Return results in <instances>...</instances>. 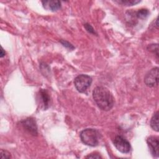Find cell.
<instances>
[{"label": "cell", "mask_w": 159, "mask_h": 159, "mask_svg": "<svg viewBox=\"0 0 159 159\" xmlns=\"http://www.w3.org/2000/svg\"><path fill=\"white\" fill-rule=\"evenodd\" d=\"M60 42L61 43V44L64 46V47H66V48H70V49H73L74 48V47L71 44V43H70L69 42H68L67 41H65V40H60Z\"/></svg>", "instance_id": "obj_15"}, {"label": "cell", "mask_w": 159, "mask_h": 159, "mask_svg": "<svg viewBox=\"0 0 159 159\" xmlns=\"http://www.w3.org/2000/svg\"><path fill=\"white\" fill-rule=\"evenodd\" d=\"M80 139L84 144L94 147L99 143V134L94 129H86L82 130L80 134Z\"/></svg>", "instance_id": "obj_2"}, {"label": "cell", "mask_w": 159, "mask_h": 159, "mask_svg": "<svg viewBox=\"0 0 159 159\" xmlns=\"http://www.w3.org/2000/svg\"><path fill=\"white\" fill-rule=\"evenodd\" d=\"M84 27L88 32H89L91 34H95V31H94V29L93 28V27L90 24H84Z\"/></svg>", "instance_id": "obj_16"}, {"label": "cell", "mask_w": 159, "mask_h": 159, "mask_svg": "<svg viewBox=\"0 0 159 159\" xmlns=\"http://www.w3.org/2000/svg\"><path fill=\"white\" fill-rule=\"evenodd\" d=\"M147 142L149 147L150 151L152 155H153V157H158V145H159L158 138L155 136H150L147 139Z\"/></svg>", "instance_id": "obj_7"}, {"label": "cell", "mask_w": 159, "mask_h": 159, "mask_svg": "<svg viewBox=\"0 0 159 159\" xmlns=\"http://www.w3.org/2000/svg\"><path fill=\"white\" fill-rule=\"evenodd\" d=\"M38 99L41 103L42 106L44 109H47L49 106V103L50 101V98L48 95V92L45 89H40L38 94Z\"/></svg>", "instance_id": "obj_8"}, {"label": "cell", "mask_w": 159, "mask_h": 159, "mask_svg": "<svg viewBox=\"0 0 159 159\" xmlns=\"http://www.w3.org/2000/svg\"><path fill=\"white\" fill-rule=\"evenodd\" d=\"M5 52L4 51L2 47H1V57H3L4 55H5Z\"/></svg>", "instance_id": "obj_18"}, {"label": "cell", "mask_w": 159, "mask_h": 159, "mask_svg": "<svg viewBox=\"0 0 159 159\" xmlns=\"http://www.w3.org/2000/svg\"><path fill=\"white\" fill-rule=\"evenodd\" d=\"M22 127L29 134L33 135H37V127L35 120L32 117L27 118L20 122Z\"/></svg>", "instance_id": "obj_6"}, {"label": "cell", "mask_w": 159, "mask_h": 159, "mask_svg": "<svg viewBox=\"0 0 159 159\" xmlns=\"http://www.w3.org/2000/svg\"><path fill=\"white\" fill-rule=\"evenodd\" d=\"M145 84L148 87H155L158 84V68L155 67L150 70L144 78Z\"/></svg>", "instance_id": "obj_4"}, {"label": "cell", "mask_w": 159, "mask_h": 159, "mask_svg": "<svg viewBox=\"0 0 159 159\" xmlns=\"http://www.w3.org/2000/svg\"><path fill=\"white\" fill-rule=\"evenodd\" d=\"M0 154H1V156H0L1 158H10L11 157L10 153L6 150H1Z\"/></svg>", "instance_id": "obj_14"}, {"label": "cell", "mask_w": 159, "mask_h": 159, "mask_svg": "<svg viewBox=\"0 0 159 159\" xmlns=\"http://www.w3.org/2000/svg\"><path fill=\"white\" fill-rule=\"evenodd\" d=\"M150 125L152 128L158 132V112L157 111L152 116L150 120Z\"/></svg>", "instance_id": "obj_10"}, {"label": "cell", "mask_w": 159, "mask_h": 159, "mask_svg": "<svg viewBox=\"0 0 159 159\" xmlns=\"http://www.w3.org/2000/svg\"><path fill=\"white\" fill-rule=\"evenodd\" d=\"M114 145L119 152L123 153H127L130 150V143L120 135L116 136L114 140Z\"/></svg>", "instance_id": "obj_5"}, {"label": "cell", "mask_w": 159, "mask_h": 159, "mask_svg": "<svg viewBox=\"0 0 159 159\" xmlns=\"http://www.w3.org/2000/svg\"><path fill=\"white\" fill-rule=\"evenodd\" d=\"M93 97L97 106L103 111H109L114 106V97L110 91L105 87H96L93 92Z\"/></svg>", "instance_id": "obj_1"}, {"label": "cell", "mask_w": 159, "mask_h": 159, "mask_svg": "<svg viewBox=\"0 0 159 159\" xmlns=\"http://www.w3.org/2000/svg\"><path fill=\"white\" fill-rule=\"evenodd\" d=\"M86 158H102V157L99 154L91 153V154L89 155L88 156L86 157Z\"/></svg>", "instance_id": "obj_17"}, {"label": "cell", "mask_w": 159, "mask_h": 159, "mask_svg": "<svg viewBox=\"0 0 159 159\" xmlns=\"http://www.w3.org/2000/svg\"><path fill=\"white\" fill-rule=\"evenodd\" d=\"M149 15V11L147 9H141L136 12V16L140 19H145Z\"/></svg>", "instance_id": "obj_12"}, {"label": "cell", "mask_w": 159, "mask_h": 159, "mask_svg": "<svg viewBox=\"0 0 159 159\" xmlns=\"http://www.w3.org/2000/svg\"><path fill=\"white\" fill-rule=\"evenodd\" d=\"M115 2L124 5V6H133L135 5L140 2L139 0H117Z\"/></svg>", "instance_id": "obj_11"}, {"label": "cell", "mask_w": 159, "mask_h": 159, "mask_svg": "<svg viewBox=\"0 0 159 159\" xmlns=\"http://www.w3.org/2000/svg\"><path fill=\"white\" fill-rule=\"evenodd\" d=\"M149 50L150 51L152 52L153 53H154L155 54V55L157 56V57L158 58V44H152L150 45L149 47Z\"/></svg>", "instance_id": "obj_13"}, {"label": "cell", "mask_w": 159, "mask_h": 159, "mask_svg": "<svg viewBox=\"0 0 159 159\" xmlns=\"http://www.w3.org/2000/svg\"><path fill=\"white\" fill-rule=\"evenodd\" d=\"M42 3L45 9L52 11H56L61 7V2L59 1H43Z\"/></svg>", "instance_id": "obj_9"}, {"label": "cell", "mask_w": 159, "mask_h": 159, "mask_svg": "<svg viewBox=\"0 0 159 159\" xmlns=\"http://www.w3.org/2000/svg\"><path fill=\"white\" fill-rule=\"evenodd\" d=\"M92 83V78L87 75H80L77 76L74 81L76 89L80 93L85 92L90 86Z\"/></svg>", "instance_id": "obj_3"}]
</instances>
